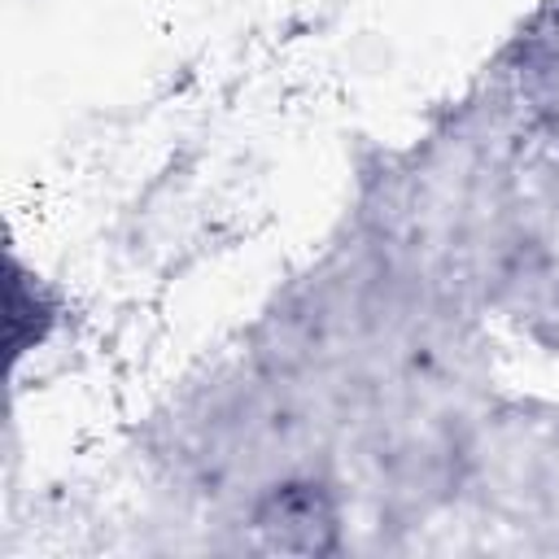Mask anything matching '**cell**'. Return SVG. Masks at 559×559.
<instances>
[{
  "instance_id": "cell-1",
  "label": "cell",
  "mask_w": 559,
  "mask_h": 559,
  "mask_svg": "<svg viewBox=\"0 0 559 559\" xmlns=\"http://www.w3.org/2000/svg\"><path fill=\"white\" fill-rule=\"evenodd\" d=\"M258 528L271 537V546L284 550H323L332 533V507L319 485H284L266 498Z\"/></svg>"
}]
</instances>
